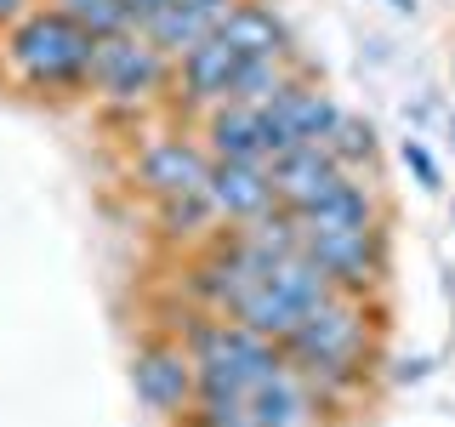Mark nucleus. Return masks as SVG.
I'll use <instances>...</instances> for the list:
<instances>
[{"label": "nucleus", "mask_w": 455, "mask_h": 427, "mask_svg": "<svg viewBox=\"0 0 455 427\" xmlns=\"http://www.w3.org/2000/svg\"><path fill=\"white\" fill-rule=\"evenodd\" d=\"M97 35L68 6H28L18 23L0 28V75L28 97H75L92 92Z\"/></svg>", "instance_id": "nucleus-1"}, {"label": "nucleus", "mask_w": 455, "mask_h": 427, "mask_svg": "<svg viewBox=\"0 0 455 427\" xmlns=\"http://www.w3.org/2000/svg\"><path fill=\"white\" fill-rule=\"evenodd\" d=\"M279 348H284V359L313 382L319 399L324 393H353L364 382L370 359H376V313H370V296H347V291L324 296Z\"/></svg>", "instance_id": "nucleus-2"}, {"label": "nucleus", "mask_w": 455, "mask_h": 427, "mask_svg": "<svg viewBox=\"0 0 455 427\" xmlns=\"http://www.w3.org/2000/svg\"><path fill=\"white\" fill-rule=\"evenodd\" d=\"M182 342H188L194 370H199V399H251L256 388H267L274 376L291 370L279 342L256 336L251 325L211 313V308L182 325Z\"/></svg>", "instance_id": "nucleus-3"}, {"label": "nucleus", "mask_w": 455, "mask_h": 427, "mask_svg": "<svg viewBox=\"0 0 455 427\" xmlns=\"http://www.w3.org/2000/svg\"><path fill=\"white\" fill-rule=\"evenodd\" d=\"M324 296H336V279L324 274L307 251H291V256H274V262H267L262 274L234 296L228 319L251 325V331L267 336V342H284L313 308L324 302Z\"/></svg>", "instance_id": "nucleus-4"}, {"label": "nucleus", "mask_w": 455, "mask_h": 427, "mask_svg": "<svg viewBox=\"0 0 455 427\" xmlns=\"http://www.w3.org/2000/svg\"><path fill=\"white\" fill-rule=\"evenodd\" d=\"M171 80H177V63H171L142 28L97 40V63H92V97L97 103H108L120 114H137L142 103H154Z\"/></svg>", "instance_id": "nucleus-5"}, {"label": "nucleus", "mask_w": 455, "mask_h": 427, "mask_svg": "<svg viewBox=\"0 0 455 427\" xmlns=\"http://www.w3.org/2000/svg\"><path fill=\"white\" fill-rule=\"evenodd\" d=\"M132 388L160 422H188L199 399V370L182 336H142L132 353Z\"/></svg>", "instance_id": "nucleus-6"}, {"label": "nucleus", "mask_w": 455, "mask_h": 427, "mask_svg": "<svg viewBox=\"0 0 455 427\" xmlns=\"http://www.w3.org/2000/svg\"><path fill=\"white\" fill-rule=\"evenodd\" d=\"M336 120H341L336 97L324 92V85H313V80L296 75L274 103L262 109V149H267V160L302 149V142H324V137L336 132Z\"/></svg>", "instance_id": "nucleus-7"}, {"label": "nucleus", "mask_w": 455, "mask_h": 427, "mask_svg": "<svg viewBox=\"0 0 455 427\" xmlns=\"http://www.w3.org/2000/svg\"><path fill=\"white\" fill-rule=\"evenodd\" d=\"M302 251L347 296H376L381 279H387V228H364V234H302Z\"/></svg>", "instance_id": "nucleus-8"}, {"label": "nucleus", "mask_w": 455, "mask_h": 427, "mask_svg": "<svg viewBox=\"0 0 455 427\" xmlns=\"http://www.w3.org/2000/svg\"><path fill=\"white\" fill-rule=\"evenodd\" d=\"M211 165H217V160H211L205 142L165 132V137H148V142L137 149V189H142V194H154V199L205 194Z\"/></svg>", "instance_id": "nucleus-9"}, {"label": "nucleus", "mask_w": 455, "mask_h": 427, "mask_svg": "<svg viewBox=\"0 0 455 427\" xmlns=\"http://www.w3.org/2000/svg\"><path fill=\"white\" fill-rule=\"evenodd\" d=\"M205 199H211V211H217V222H228V228H245V222L267 217V211L279 205L267 165H251V160H217L211 165Z\"/></svg>", "instance_id": "nucleus-10"}, {"label": "nucleus", "mask_w": 455, "mask_h": 427, "mask_svg": "<svg viewBox=\"0 0 455 427\" xmlns=\"http://www.w3.org/2000/svg\"><path fill=\"white\" fill-rule=\"evenodd\" d=\"M267 177H274V194H279L284 211H307L313 199H324L331 189H341L347 171H341V160L324 149V142H302V149L267 160Z\"/></svg>", "instance_id": "nucleus-11"}, {"label": "nucleus", "mask_w": 455, "mask_h": 427, "mask_svg": "<svg viewBox=\"0 0 455 427\" xmlns=\"http://www.w3.org/2000/svg\"><path fill=\"white\" fill-rule=\"evenodd\" d=\"M234 75H239V52L228 46L222 35L199 40V46L177 63L182 103H188V109H217V103H228V92H234Z\"/></svg>", "instance_id": "nucleus-12"}, {"label": "nucleus", "mask_w": 455, "mask_h": 427, "mask_svg": "<svg viewBox=\"0 0 455 427\" xmlns=\"http://www.w3.org/2000/svg\"><path fill=\"white\" fill-rule=\"evenodd\" d=\"M302 217V234H364V228H387L381 222V199L370 182L347 177L341 189H331L324 199H313L307 211H296Z\"/></svg>", "instance_id": "nucleus-13"}, {"label": "nucleus", "mask_w": 455, "mask_h": 427, "mask_svg": "<svg viewBox=\"0 0 455 427\" xmlns=\"http://www.w3.org/2000/svg\"><path fill=\"white\" fill-rule=\"evenodd\" d=\"M199 142L211 149V160H251V165H267V149H262V109H251V103H217V109H205Z\"/></svg>", "instance_id": "nucleus-14"}, {"label": "nucleus", "mask_w": 455, "mask_h": 427, "mask_svg": "<svg viewBox=\"0 0 455 427\" xmlns=\"http://www.w3.org/2000/svg\"><path fill=\"white\" fill-rule=\"evenodd\" d=\"M217 35L239 57H291V28L279 23V12L267 6V0H239V6L222 18Z\"/></svg>", "instance_id": "nucleus-15"}, {"label": "nucleus", "mask_w": 455, "mask_h": 427, "mask_svg": "<svg viewBox=\"0 0 455 427\" xmlns=\"http://www.w3.org/2000/svg\"><path fill=\"white\" fill-rule=\"evenodd\" d=\"M291 80H296L291 57H239V75H234V92H228V103L267 109Z\"/></svg>", "instance_id": "nucleus-16"}, {"label": "nucleus", "mask_w": 455, "mask_h": 427, "mask_svg": "<svg viewBox=\"0 0 455 427\" xmlns=\"http://www.w3.org/2000/svg\"><path fill=\"white\" fill-rule=\"evenodd\" d=\"M142 35H148L154 46H160V52L171 57V63H182V57H188V52L199 46V40H211L217 28H211L205 18H199V12H188V6L177 0V6H171V12H160V18H154L148 28H142Z\"/></svg>", "instance_id": "nucleus-17"}, {"label": "nucleus", "mask_w": 455, "mask_h": 427, "mask_svg": "<svg viewBox=\"0 0 455 427\" xmlns=\"http://www.w3.org/2000/svg\"><path fill=\"white\" fill-rule=\"evenodd\" d=\"M324 149H331L336 160H341V171H347V177H359V171L376 160V125L341 109V120H336V132L324 137Z\"/></svg>", "instance_id": "nucleus-18"}, {"label": "nucleus", "mask_w": 455, "mask_h": 427, "mask_svg": "<svg viewBox=\"0 0 455 427\" xmlns=\"http://www.w3.org/2000/svg\"><path fill=\"white\" fill-rule=\"evenodd\" d=\"M154 217H160V234L165 239H194L217 222L205 194H177V199H154Z\"/></svg>", "instance_id": "nucleus-19"}, {"label": "nucleus", "mask_w": 455, "mask_h": 427, "mask_svg": "<svg viewBox=\"0 0 455 427\" xmlns=\"http://www.w3.org/2000/svg\"><path fill=\"white\" fill-rule=\"evenodd\" d=\"M188 427H267L251 410V399H194Z\"/></svg>", "instance_id": "nucleus-20"}, {"label": "nucleus", "mask_w": 455, "mask_h": 427, "mask_svg": "<svg viewBox=\"0 0 455 427\" xmlns=\"http://www.w3.org/2000/svg\"><path fill=\"white\" fill-rule=\"evenodd\" d=\"M68 12H75V18H80L85 28H92L97 40L137 28V23H132V6H125V0H80V6H68Z\"/></svg>", "instance_id": "nucleus-21"}, {"label": "nucleus", "mask_w": 455, "mask_h": 427, "mask_svg": "<svg viewBox=\"0 0 455 427\" xmlns=\"http://www.w3.org/2000/svg\"><path fill=\"white\" fill-rule=\"evenodd\" d=\"M398 160H404V171L421 182L427 194H438V189H444V177H438V160L427 154V142H421V137H404V142H398Z\"/></svg>", "instance_id": "nucleus-22"}, {"label": "nucleus", "mask_w": 455, "mask_h": 427, "mask_svg": "<svg viewBox=\"0 0 455 427\" xmlns=\"http://www.w3.org/2000/svg\"><path fill=\"white\" fill-rule=\"evenodd\" d=\"M125 6H132V23H137V28H148L154 18H160V12L177 6V0H125Z\"/></svg>", "instance_id": "nucleus-23"}, {"label": "nucleus", "mask_w": 455, "mask_h": 427, "mask_svg": "<svg viewBox=\"0 0 455 427\" xmlns=\"http://www.w3.org/2000/svg\"><path fill=\"white\" fill-rule=\"evenodd\" d=\"M28 6H40V0H0V28H6V23H18Z\"/></svg>", "instance_id": "nucleus-24"}, {"label": "nucleus", "mask_w": 455, "mask_h": 427, "mask_svg": "<svg viewBox=\"0 0 455 427\" xmlns=\"http://www.w3.org/2000/svg\"><path fill=\"white\" fill-rule=\"evenodd\" d=\"M427 376V359H398V370H393V382H421Z\"/></svg>", "instance_id": "nucleus-25"}, {"label": "nucleus", "mask_w": 455, "mask_h": 427, "mask_svg": "<svg viewBox=\"0 0 455 427\" xmlns=\"http://www.w3.org/2000/svg\"><path fill=\"white\" fill-rule=\"evenodd\" d=\"M393 12H416V0H393Z\"/></svg>", "instance_id": "nucleus-26"}, {"label": "nucleus", "mask_w": 455, "mask_h": 427, "mask_svg": "<svg viewBox=\"0 0 455 427\" xmlns=\"http://www.w3.org/2000/svg\"><path fill=\"white\" fill-rule=\"evenodd\" d=\"M450 137H455V109H450Z\"/></svg>", "instance_id": "nucleus-27"}, {"label": "nucleus", "mask_w": 455, "mask_h": 427, "mask_svg": "<svg viewBox=\"0 0 455 427\" xmlns=\"http://www.w3.org/2000/svg\"><path fill=\"white\" fill-rule=\"evenodd\" d=\"M57 6H80V0H57Z\"/></svg>", "instance_id": "nucleus-28"}]
</instances>
